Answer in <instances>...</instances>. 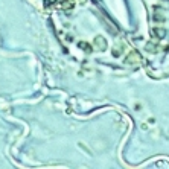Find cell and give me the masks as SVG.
Here are the masks:
<instances>
[{"label": "cell", "instance_id": "cell-1", "mask_svg": "<svg viewBox=\"0 0 169 169\" xmlns=\"http://www.w3.org/2000/svg\"><path fill=\"white\" fill-rule=\"evenodd\" d=\"M58 6L63 9H69L73 6V0H61V2H58Z\"/></svg>", "mask_w": 169, "mask_h": 169}]
</instances>
